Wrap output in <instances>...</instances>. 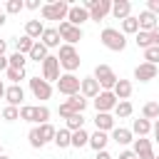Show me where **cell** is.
Returning <instances> with one entry per match:
<instances>
[{
	"label": "cell",
	"mask_w": 159,
	"mask_h": 159,
	"mask_svg": "<svg viewBox=\"0 0 159 159\" xmlns=\"http://www.w3.org/2000/svg\"><path fill=\"white\" fill-rule=\"evenodd\" d=\"M152 134H154V142L159 144V119H157V122L152 124Z\"/></svg>",
	"instance_id": "cell-48"
},
{
	"label": "cell",
	"mask_w": 159,
	"mask_h": 159,
	"mask_svg": "<svg viewBox=\"0 0 159 159\" xmlns=\"http://www.w3.org/2000/svg\"><path fill=\"white\" fill-rule=\"evenodd\" d=\"M55 127L47 122V124H37V134H40V139H42V144H50L52 139H55Z\"/></svg>",
	"instance_id": "cell-31"
},
{
	"label": "cell",
	"mask_w": 159,
	"mask_h": 159,
	"mask_svg": "<svg viewBox=\"0 0 159 159\" xmlns=\"http://www.w3.org/2000/svg\"><path fill=\"white\" fill-rule=\"evenodd\" d=\"M94 159H114V157H112L107 149H102V152H97V154H94Z\"/></svg>",
	"instance_id": "cell-47"
},
{
	"label": "cell",
	"mask_w": 159,
	"mask_h": 159,
	"mask_svg": "<svg viewBox=\"0 0 159 159\" xmlns=\"http://www.w3.org/2000/svg\"><path fill=\"white\" fill-rule=\"evenodd\" d=\"M134 42H137V47H142V50L152 47V42H149V32H142V30L134 35Z\"/></svg>",
	"instance_id": "cell-42"
},
{
	"label": "cell",
	"mask_w": 159,
	"mask_h": 159,
	"mask_svg": "<svg viewBox=\"0 0 159 159\" xmlns=\"http://www.w3.org/2000/svg\"><path fill=\"white\" fill-rule=\"evenodd\" d=\"M109 15L117 17V20H127L132 15V2L129 0H112V12Z\"/></svg>",
	"instance_id": "cell-18"
},
{
	"label": "cell",
	"mask_w": 159,
	"mask_h": 159,
	"mask_svg": "<svg viewBox=\"0 0 159 159\" xmlns=\"http://www.w3.org/2000/svg\"><path fill=\"white\" fill-rule=\"evenodd\" d=\"M27 142H30V147L32 149H42L45 144H42V139H40V134H37V127H32L30 132H27Z\"/></svg>",
	"instance_id": "cell-40"
},
{
	"label": "cell",
	"mask_w": 159,
	"mask_h": 159,
	"mask_svg": "<svg viewBox=\"0 0 159 159\" xmlns=\"http://www.w3.org/2000/svg\"><path fill=\"white\" fill-rule=\"evenodd\" d=\"M27 84H30V92H32V97H35V99L45 102V99H50V97H52V84H50V82H45L42 77H30V80H27Z\"/></svg>",
	"instance_id": "cell-10"
},
{
	"label": "cell",
	"mask_w": 159,
	"mask_h": 159,
	"mask_svg": "<svg viewBox=\"0 0 159 159\" xmlns=\"http://www.w3.org/2000/svg\"><path fill=\"white\" fill-rule=\"evenodd\" d=\"M25 65H27V57L20 52H12L7 57V67H12V70H25Z\"/></svg>",
	"instance_id": "cell-37"
},
{
	"label": "cell",
	"mask_w": 159,
	"mask_h": 159,
	"mask_svg": "<svg viewBox=\"0 0 159 159\" xmlns=\"http://www.w3.org/2000/svg\"><path fill=\"white\" fill-rule=\"evenodd\" d=\"M92 77H94V80L99 82V87H102V89H107V92H112V87H114V84H117V80H119L109 65H97V67H94V72H92Z\"/></svg>",
	"instance_id": "cell-6"
},
{
	"label": "cell",
	"mask_w": 159,
	"mask_h": 159,
	"mask_svg": "<svg viewBox=\"0 0 159 159\" xmlns=\"http://www.w3.org/2000/svg\"><path fill=\"white\" fill-rule=\"evenodd\" d=\"M55 84H57V92H60V94H65V97L80 94V77H77V75L62 72V75H60V80H57Z\"/></svg>",
	"instance_id": "cell-7"
},
{
	"label": "cell",
	"mask_w": 159,
	"mask_h": 159,
	"mask_svg": "<svg viewBox=\"0 0 159 159\" xmlns=\"http://www.w3.org/2000/svg\"><path fill=\"white\" fill-rule=\"evenodd\" d=\"M5 70H7V57L0 55V72H5Z\"/></svg>",
	"instance_id": "cell-49"
},
{
	"label": "cell",
	"mask_w": 159,
	"mask_h": 159,
	"mask_svg": "<svg viewBox=\"0 0 159 159\" xmlns=\"http://www.w3.org/2000/svg\"><path fill=\"white\" fill-rule=\"evenodd\" d=\"M67 12H70V2L67 0H55V2H42L40 7V15L42 20H67Z\"/></svg>",
	"instance_id": "cell-3"
},
{
	"label": "cell",
	"mask_w": 159,
	"mask_h": 159,
	"mask_svg": "<svg viewBox=\"0 0 159 159\" xmlns=\"http://www.w3.org/2000/svg\"><path fill=\"white\" fill-rule=\"evenodd\" d=\"M117 159H137V154L132 152V149H124V152H119V157Z\"/></svg>",
	"instance_id": "cell-46"
},
{
	"label": "cell",
	"mask_w": 159,
	"mask_h": 159,
	"mask_svg": "<svg viewBox=\"0 0 159 159\" xmlns=\"http://www.w3.org/2000/svg\"><path fill=\"white\" fill-rule=\"evenodd\" d=\"M0 117H2L5 122H15V119H20V109L7 104V107H2V109H0Z\"/></svg>",
	"instance_id": "cell-38"
},
{
	"label": "cell",
	"mask_w": 159,
	"mask_h": 159,
	"mask_svg": "<svg viewBox=\"0 0 159 159\" xmlns=\"http://www.w3.org/2000/svg\"><path fill=\"white\" fill-rule=\"evenodd\" d=\"M149 42H152V47H159V27H154L149 32Z\"/></svg>",
	"instance_id": "cell-44"
},
{
	"label": "cell",
	"mask_w": 159,
	"mask_h": 159,
	"mask_svg": "<svg viewBox=\"0 0 159 159\" xmlns=\"http://www.w3.org/2000/svg\"><path fill=\"white\" fill-rule=\"evenodd\" d=\"M22 10H25V0H7L5 7H2L5 15H17V12H22Z\"/></svg>",
	"instance_id": "cell-36"
},
{
	"label": "cell",
	"mask_w": 159,
	"mask_h": 159,
	"mask_svg": "<svg viewBox=\"0 0 159 159\" xmlns=\"http://www.w3.org/2000/svg\"><path fill=\"white\" fill-rule=\"evenodd\" d=\"M0 159H10V157H7V154H0Z\"/></svg>",
	"instance_id": "cell-53"
},
{
	"label": "cell",
	"mask_w": 159,
	"mask_h": 159,
	"mask_svg": "<svg viewBox=\"0 0 159 159\" xmlns=\"http://www.w3.org/2000/svg\"><path fill=\"white\" fill-rule=\"evenodd\" d=\"M65 129H70V132L84 129V117H82V114H70V117L65 119Z\"/></svg>",
	"instance_id": "cell-33"
},
{
	"label": "cell",
	"mask_w": 159,
	"mask_h": 159,
	"mask_svg": "<svg viewBox=\"0 0 159 159\" xmlns=\"http://www.w3.org/2000/svg\"><path fill=\"white\" fill-rule=\"evenodd\" d=\"M57 32H60V40H62L65 45H72V47H75V45L82 40V35H84V32H82V27H75V25H70L67 20H62V22H60Z\"/></svg>",
	"instance_id": "cell-9"
},
{
	"label": "cell",
	"mask_w": 159,
	"mask_h": 159,
	"mask_svg": "<svg viewBox=\"0 0 159 159\" xmlns=\"http://www.w3.org/2000/svg\"><path fill=\"white\" fill-rule=\"evenodd\" d=\"M147 10L159 17V0H147Z\"/></svg>",
	"instance_id": "cell-43"
},
{
	"label": "cell",
	"mask_w": 159,
	"mask_h": 159,
	"mask_svg": "<svg viewBox=\"0 0 159 159\" xmlns=\"http://www.w3.org/2000/svg\"><path fill=\"white\" fill-rule=\"evenodd\" d=\"M47 55H50V50H47L42 42H35V45H32V50L27 52V57H30V60H35V62H42Z\"/></svg>",
	"instance_id": "cell-30"
},
{
	"label": "cell",
	"mask_w": 159,
	"mask_h": 159,
	"mask_svg": "<svg viewBox=\"0 0 159 159\" xmlns=\"http://www.w3.org/2000/svg\"><path fill=\"white\" fill-rule=\"evenodd\" d=\"M37 42H42L47 50H55V47H60L62 45V40H60V32H57V27H45V32H42V37L37 40Z\"/></svg>",
	"instance_id": "cell-20"
},
{
	"label": "cell",
	"mask_w": 159,
	"mask_h": 159,
	"mask_svg": "<svg viewBox=\"0 0 159 159\" xmlns=\"http://www.w3.org/2000/svg\"><path fill=\"white\" fill-rule=\"evenodd\" d=\"M157 72H159V67H157V65L139 62V65L134 67V80H139V82H152V80L157 77Z\"/></svg>",
	"instance_id": "cell-14"
},
{
	"label": "cell",
	"mask_w": 159,
	"mask_h": 159,
	"mask_svg": "<svg viewBox=\"0 0 159 159\" xmlns=\"http://www.w3.org/2000/svg\"><path fill=\"white\" fill-rule=\"evenodd\" d=\"M32 45H35V40H30L27 35H22L20 40H15V52H20V55L27 57V52L32 50Z\"/></svg>",
	"instance_id": "cell-35"
},
{
	"label": "cell",
	"mask_w": 159,
	"mask_h": 159,
	"mask_svg": "<svg viewBox=\"0 0 159 159\" xmlns=\"http://www.w3.org/2000/svg\"><path fill=\"white\" fill-rule=\"evenodd\" d=\"M5 102L10 104V107H22V102H25V89L20 87V84H10V87H5Z\"/></svg>",
	"instance_id": "cell-15"
},
{
	"label": "cell",
	"mask_w": 159,
	"mask_h": 159,
	"mask_svg": "<svg viewBox=\"0 0 159 159\" xmlns=\"http://www.w3.org/2000/svg\"><path fill=\"white\" fill-rule=\"evenodd\" d=\"M142 117L149 119V122H152V119L157 122V119H159V102H147V104L142 107Z\"/></svg>",
	"instance_id": "cell-34"
},
{
	"label": "cell",
	"mask_w": 159,
	"mask_h": 159,
	"mask_svg": "<svg viewBox=\"0 0 159 159\" xmlns=\"http://www.w3.org/2000/svg\"><path fill=\"white\" fill-rule=\"evenodd\" d=\"M5 77H7L12 84H20V80H25V70H12V67H7V70H5Z\"/></svg>",
	"instance_id": "cell-39"
},
{
	"label": "cell",
	"mask_w": 159,
	"mask_h": 159,
	"mask_svg": "<svg viewBox=\"0 0 159 159\" xmlns=\"http://www.w3.org/2000/svg\"><path fill=\"white\" fill-rule=\"evenodd\" d=\"M50 107L47 104H22L20 107V119L37 127V124H47L50 122Z\"/></svg>",
	"instance_id": "cell-1"
},
{
	"label": "cell",
	"mask_w": 159,
	"mask_h": 159,
	"mask_svg": "<svg viewBox=\"0 0 159 159\" xmlns=\"http://www.w3.org/2000/svg\"><path fill=\"white\" fill-rule=\"evenodd\" d=\"M112 112H114V117H117V119H127V117H132L134 107H132V102H129V99H122V102H117V107H114Z\"/></svg>",
	"instance_id": "cell-28"
},
{
	"label": "cell",
	"mask_w": 159,
	"mask_h": 159,
	"mask_svg": "<svg viewBox=\"0 0 159 159\" xmlns=\"http://www.w3.org/2000/svg\"><path fill=\"white\" fill-rule=\"evenodd\" d=\"M87 20H89V12H87L82 5H70V12H67V22H70V25L82 27Z\"/></svg>",
	"instance_id": "cell-16"
},
{
	"label": "cell",
	"mask_w": 159,
	"mask_h": 159,
	"mask_svg": "<svg viewBox=\"0 0 159 159\" xmlns=\"http://www.w3.org/2000/svg\"><path fill=\"white\" fill-rule=\"evenodd\" d=\"M109 139L117 142V144H122V147H127V144L134 142V134H132V129H127V127H114V129L109 132Z\"/></svg>",
	"instance_id": "cell-22"
},
{
	"label": "cell",
	"mask_w": 159,
	"mask_h": 159,
	"mask_svg": "<svg viewBox=\"0 0 159 159\" xmlns=\"http://www.w3.org/2000/svg\"><path fill=\"white\" fill-rule=\"evenodd\" d=\"M60 52H57V60H60V70H65V72H70V75H75L77 70H80V52H77V47H72V45H60L57 47Z\"/></svg>",
	"instance_id": "cell-2"
},
{
	"label": "cell",
	"mask_w": 159,
	"mask_h": 159,
	"mask_svg": "<svg viewBox=\"0 0 159 159\" xmlns=\"http://www.w3.org/2000/svg\"><path fill=\"white\" fill-rule=\"evenodd\" d=\"M94 127L99 129V132H112L114 129V114L112 112H97L94 114Z\"/></svg>",
	"instance_id": "cell-21"
},
{
	"label": "cell",
	"mask_w": 159,
	"mask_h": 159,
	"mask_svg": "<svg viewBox=\"0 0 159 159\" xmlns=\"http://www.w3.org/2000/svg\"><path fill=\"white\" fill-rule=\"evenodd\" d=\"M42 32H45V22H42V20H27V22H25V35H27L30 40L37 42V40L42 37Z\"/></svg>",
	"instance_id": "cell-23"
},
{
	"label": "cell",
	"mask_w": 159,
	"mask_h": 159,
	"mask_svg": "<svg viewBox=\"0 0 159 159\" xmlns=\"http://www.w3.org/2000/svg\"><path fill=\"white\" fill-rule=\"evenodd\" d=\"M102 92V87H99V82L89 75V77H82L80 80V94L84 97V99H94L97 94Z\"/></svg>",
	"instance_id": "cell-13"
},
{
	"label": "cell",
	"mask_w": 159,
	"mask_h": 159,
	"mask_svg": "<svg viewBox=\"0 0 159 159\" xmlns=\"http://www.w3.org/2000/svg\"><path fill=\"white\" fill-rule=\"evenodd\" d=\"M99 40H102V45H104L107 50H112V52H122V50L127 47V37H124L122 30H117V27H104V30L99 32Z\"/></svg>",
	"instance_id": "cell-4"
},
{
	"label": "cell",
	"mask_w": 159,
	"mask_h": 159,
	"mask_svg": "<svg viewBox=\"0 0 159 159\" xmlns=\"http://www.w3.org/2000/svg\"><path fill=\"white\" fill-rule=\"evenodd\" d=\"M42 2L40 0H25V10H40Z\"/></svg>",
	"instance_id": "cell-45"
},
{
	"label": "cell",
	"mask_w": 159,
	"mask_h": 159,
	"mask_svg": "<svg viewBox=\"0 0 159 159\" xmlns=\"http://www.w3.org/2000/svg\"><path fill=\"white\" fill-rule=\"evenodd\" d=\"M5 47H7V42H5V40H0V55H5Z\"/></svg>",
	"instance_id": "cell-51"
},
{
	"label": "cell",
	"mask_w": 159,
	"mask_h": 159,
	"mask_svg": "<svg viewBox=\"0 0 159 159\" xmlns=\"http://www.w3.org/2000/svg\"><path fill=\"white\" fill-rule=\"evenodd\" d=\"M137 22H139V30H142V32H152L154 27H159V17L152 15L149 10H142L139 17H137Z\"/></svg>",
	"instance_id": "cell-19"
},
{
	"label": "cell",
	"mask_w": 159,
	"mask_h": 159,
	"mask_svg": "<svg viewBox=\"0 0 159 159\" xmlns=\"http://www.w3.org/2000/svg\"><path fill=\"white\" fill-rule=\"evenodd\" d=\"M117 97H114V92H107V89H102L94 99H92V104H94V109L97 112H112L114 107H117Z\"/></svg>",
	"instance_id": "cell-11"
},
{
	"label": "cell",
	"mask_w": 159,
	"mask_h": 159,
	"mask_svg": "<svg viewBox=\"0 0 159 159\" xmlns=\"http://www.w3.org/2000/svg\"><path fill=\"white\" fill-rule=\"evenodd\" d=\"M144 62L159 65V47H147V50H144Z\"/></svg>",
	"instance_id": "cell-41"
},
{
	"label": "cell",
	"mask_w": 159,
	"mask_h": 159,
	"mask_svg": "<svg viewBox=\"0 0 159 159\" xmlns=\"http://www.w3.org/2000/svg\"><path fill=\"white\" fill-rule=\"evenodd\" d=\"M52 144H55V147H60V149H67V147L72 144V132H70V129H65V127H62V129H57V132H55Z\"/></svg>",
	"instance_id": "cell-26"
},
{
	"label": "cell",
	"mask_w": 159,
	"mask_h": 159,
	"mask_svg": "<svg viewBox=\"0 0 159 159\" xmlns=\"http://www.w3.org/2000/svg\"><path fill=\"white\" fill-rule=\"evenodd\" d=\"M87 104H89V99H84L82 94H72V97H67V99L57 107V114H60L62 119H67L70 114H82V112L87 109Z\"/></svg>",
	"instance_id": "cell-5"
},
{
	"label": "cell",
	"mask_w": 159,
	"mask_h": 159,
	"mask_svg": "<svg viewBox=\"0 0 159 159\" xmlns=\"http://www.w3.org/2000/svg\"><path fill=\"white\" fill-rule=\"evenodd\" d=\"M0 154H2V147H0Z\"/></svg>",
	"instance_id": "cell-54"
},
{
	"label": "cell",
	"mask_w": 159,
	"mask_h": 159,
	"mask_svg": "<svg viewBox=\"0 0 159 159\" xmlns=\"http://www.w3.org/2000/svg\"><path fill=\"white\" fill-rule=\"evenodd\" d=\"M87 144H89V132H87V129H77V132H72V144H70V147L82 149V147H87Z\"/></svg>",
	"instance_id": "cell-29"
},
{
	"label": "cell",
	"mask_w": 159,
	"mask_h": 159,
	"mask_svg": "<svg viewBox=\"0 0 159 159\" xmlns=\"http://www.w3.org/2000/svg\"><path fill=\"white\" fill-rule=\"evenodd\" d=\"M5 22H7V15H5V12H2V10H0V27H2V25H5Z\"/></svg>",
	"instance_id": "cell-50"
},
{
	"label": "cell",
	"mask_w": 159,
	"mask_h": 159,
	"mask_svg": "<svg viewBox=\"0 0 159 159\" xmlns=\"http://www.w3.org/2000/svg\"><path fill=\"white\" fill-rule=\"evenodd\" d=\"M132 89H134L132 82H129V80H122V77H119L117 84L112 87V92H114V97H117L119 102H122V99H129V97H132Z\"/></svg>",
	"instance_id": "cell-24"
},
{
	"label": "cell",
	"mask_w": 159,
	"mask_h": 159,
	"mask_svg": "<svg viewBox=\"0 0 159 159\" xmlns=\"http://www.w3.org/2000/svg\"><path fill=\"white\" fill-rule=\"evenodd\" d=\"M40 67H42V80L50 82V84L57 82L60 75H62V72H60V60H57V55H47V57L40 62Z\"/></svg>",
	"instance_id": "cell-8"
},
{
	"label": "cell",
	"mask_w": 159,
	"mask_h": 159,
	"mask_svg": "<svg viewBox=\"0 0 159 159\" xmlns=\"http://www.w3.org/2000/svg\"><path fill=\"white\" fill-rule=\"evenodd\" d=\"M109 12H112V0H97L94 7L89 10V20H92V22H99V20H104Z\"/></svg>",
	"instance_id": "cell-17"
},
{
	"label": "cell",
	"mask_w": 159,
	"mask_h": 159,
	"mask_svg": "<svg viewBox=\"0 0 159 159\" xmlns=\"http://www.w3.org/2000/svg\"><path fill=\"white\" fill-rule=\"evenodd\" d=\"M154 159H159V157H154Z\"/></svg>",
	"instance_id": "cell-55"
},
{
	"label": "cell",
	"mask_w": 159,
	"mask_h": 159,
	"mask_svg": "<svg viewBox=\"0 0 159 159\" xmlns=\"http://www.w3.org/2000/svg\"><path fill=\"white\" fill-rule=\"evenodd\" d=\"M132 144H134L132 152L137 154V159H154V157H157V154H154V144H152V139L139 137V139H134Z\"/></svg>",
	"instance_id": "cell-12"
},
{
	"label": "cell",
	"mask_w": 159,
	"mask_h": 159,
	"mask_svg": "<svg viewBox=\"0 0 159 159\" xmlns=\"http://www.w3.org/2000/svg\"><path fill=\"white\" fill-rule=\"evenodd\" d=\"M139 32V22H137V17L134 15H129L127 20H122V35L127 37V35H137Z\"/></svg>",
	"instance_id": "cell-32"
},
{
	"label": "cell",
	"mask_w": 159,
	"mask_h": 159,
	"mask_svg": "<svg viewBox=\"0 0 159 159\" xmlns=\"http://www.w3.org/2000/svg\"><path fill=\"white\" fill-rule=\"evenodd\" d=\"M5 97V84H2V80H0V99Z\"/></svg>",
	"instance_id": "cell-52"
},
{
	"label": "cell",
	"mask_w": 159,
	"mask_h": 159,
	"mask_svg": "<svg viewBox=\"0 0 159 159\" xmlns=\"http://www.w3.org/2000/svg\"><path fill=\"white\" fill-rule=\"evenodd\" d=\"M149 132H152V122H149V119L139 117V119L132 122V134H137V137H147Z\"/></svg>",
	"instance_id": "cell-27"
},
{
	"label": "cell",
	"mask_w": 159,
	"mask_h": 159,
	"mask_svg": "<svg viewBox=\"0 0 159 159\" xmlns=\"http://www.w3.org/2000/svg\"><path fill=\"white\" fill-rule=\"evenodd\" d=\"M107 142H109V134H107V132L94 129V132L89 134V144H87V147H92V149H94V154H97V152H102V149L107 147Z\"/></svg>",
	"instance_id": "cell-25"
}]
</instances>
